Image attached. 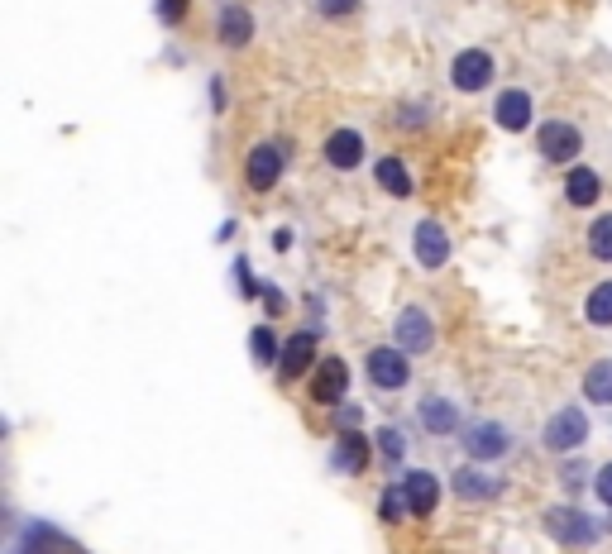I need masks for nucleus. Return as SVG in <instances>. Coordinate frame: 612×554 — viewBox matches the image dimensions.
<instances>
[{
    "mask_svg": "<svg viewBox=\"0 0 612 554\" xmlns=\"http://www.w3.org/2000/svg\"><path fill=\"white\" fill-rule=\"evenodd\" d=\"M412 249H416V263H421V268H440V263L450 258V239H445V230H440L436 220H421Z\"/></svg>",
    "mask_w": 612,
    "mask_h": 554,
    "instance_id": "1a4fd4ad",
    "label": "nucleus"
},
{
    "mask_svg": "<svg viewBox=\"0 0 612 554\" xmlns=\"http://www.w3.org/2000/svg\"><path fill=\"white\" fill-rule=\"evenodd\" d=\"M364 464H369V445H364V435H354V430H345V440L335 445V469H345V473H364Z\"/></svg>",
    "mask_w": 612,
    "mask_h": 554,
    "instance_id": "f3484780",
    "label": "nucleus"
},
{
    "mask_svg": "<svg viewBox=\"0 0 612 554\" xmlns=\"http://www.w3.org/2000/svg\"><path fill=\"white\" fill-rule=\"evenodd\" d=\"M589 254L598 263H612V215H598L589 225Z\"/></svg>",
    "mask_w": 612,
    "mask_h": 554,
    "instance_id": "5701e85b",
    "label": "nucleus"
},
{
    "mask_svg": "<svg viewBox=\"0 0 612 554\" xmlns=\"http://www.w3.org/2000/svg\"><path fill=\"white\" fill-rule=\"evenodd\" d=\"M402 488H407V497H412V512H416V516L436 512V502H440V483H436V478H431L426 469H412L407 478H402Z\"/></svg>",
    "mask_w": 612,
    "mask_h": 554,
    "instance_id": "2eb2a0df",
    "label": "nucleus"
},
{
    "mask_svg": "<svg viewBox=\"0 0 612 554\" xmlns=\"http://www.w3.org/2000/svg\"><path fill=\"white\" fill-rule=\"evenodd\" d=\"M584 397L598 406H612V359H598L584 373Z\"/></svg>",
    "mask_w": 612,
    "mask_h": 554,
    "instance_id": "a211bd4d",
    "label": "nucleus"
},
{
    "mask_svg": "<svg viewBox=\"0 0 612 554\" xmlns=\"http://www.w3.org/2000/svg\"><path fill=\"white\" fill-rule=\"evenodd\" d=\"M579 149H584V134L569 125V120H550V125H541V153H546L550 163H574Z\"/></svg>",
    "mask_w": 612,
    "mask_h": 554,
    "instance_id": "20e7f679",
    "label": "nucleus"
},
{
    "mask_svg": "<svg viewBox=\"0 0 612 554\" xmlns=\"http://www.w3.org/2000/svg\"><path fill=\"white\" fill-rule=\"evenodd\" d=\"M416 416H421V426L431 430V435H450V430H459V411L445 402V397H421Z\"/></svg>",
    "mask_w": 612,
    "mask_h": 554,
    "instance_id": "4468645a",
    "label": "nucleus"
},
{
    "mask_svg": "<svg viewBox=\"0 0 612 554\" xmlns=\"http://www.w3.org/2000/svg\"><path fill=\"white\" fill-rule=\"evenodd\" d=\"M369 378H373V387H407V378H412L407 354H397V349H373L369 354Z\"/></svg>",
    "mask_w": 612,
    "mask_h": 554,
    "instance_id": "6e6552de",
    "label": "nucleus"
},
{
    "mask_svg": "<svg viewBox=\"0 0 612 554\" xmlns=\"http://www.w3.org/2000/svg\"><path fill=\"white\" fill-rule=\"evenodd\" d=\"M249 344H254V363H263V368H268L273 359H283V354H278V340H273V330H268V325H259V330L249 335Z\"/></svg>",
    "mask_w": 612,
    "mask_h": 554,
    "instance_id": "393cba45",
    "label": "nucleus"
},
{
    "mask_svg": "<svg viewBox=\"0 0 612 554\" xmlns=\"http://www.w3.org/2000/svg\"><path fill=\"white\" fill-rule=\"evenodd\" d=\"M249 39H254L249 10H244V5H225V15H220V43H225V48H244Z\"/></svg>",
    "mask_w": 612,
    "mask_h": 554,
    "instance_id": "dca6fc26",
    "label": "nucleus"
},
{
    "mask_svg": "<svg viewBox=\"0 0 612 554\" xmlns=\"http://www.w3.org/2000/svg\"><path fill=\"white\" fill-rule=\"evenodd\" d=\"M565 196L574 206H593V201H598V177H593L589 168H574L565 182Z\"/></svg>",
    "mask_w": 612,
    "mask_h": 554,
    "instance_id": "aec40b11",
    "label": "nucleus"
},
{
    "mask_svg": "<svg viewBox=\"0 0 612 554\" xmlns=\"http://www.w3.org/2000/svg\"><path fill=\"white\" fill-rule=\"evenodd\" d=\"M378 187L393 196H412V177H407V168H402L397 158H383V163H378Z\"/></svg>",
    "mask_w": 612,
    "mask_h": 554,
    "instance_id": "412c9836",
    "label": "nucleus"
},
{
    "mask_svg": "<svg viewBox=\"0 0 612 554\" xmlns=\"http://www.w3.org/2000/svg\"><path fill=\"white\" fill-rule=\"evenodd\" d=\"M593 492H598V497H603V502L612 507V464H603V469H598V478H593Z\"/></svg>",
    "mask_w": 612,
    "mask_h": 554,
    "instance_id": "cd10ccee",
    "label": "nucleus"
},
{
    "mask_svg": "<svg viewBox=\"0 0 612 554\" xmlns=\"http://www.w3.org/2000/svg\"><path fill=\"white\" fill-rule=\"evenodd\" d=\"M378 449H383L388 459H402V435H397V430L388 426V430H383V435H378Z\"/></svg>",
    "mask_w": 612,
    "mask_h": 554,
    "instance_id": "bb28decb",
    "label": "nucleus"
},
{
    "mask_svg": "<svg viewBox=\"0 0 612 554\" xmlns=\"http://www.w3.org/2000/svg\"><path fill=\"white\" fill-rule=\"evenodd\" d=\"M584 316L593 320V325H612V282H598L589 292V301H584Z\"/></svg>",
    "mask_w": 612,
    "mask_h": 554,
    "instance_id": "4be33fe9",
    "label": "nucleus"
},
{
    "mask_svg": "<svg viewBox=\"0 0 612 554\" xmlns=\"http://www.w3.org/2000/svg\"><path fill=\"white\" fill-rule=\"evenodd\" d=\"M397 344H402L407 354H426V349L436 344V325H431V316H426L421 306H407V311L397 316Z\"/></svg>",
    "mask_w": 612,
    "mask_h": 554,
    "instance_id": "39448f33",
    "label": "nucleus"
},
{
    "mask_svg": "<svg viewBox=\"0 0 612 554\" xmlns=\"http://www.w3.org/2000/svg\"><path fill=\"white\" fill-rule=\"evenodd\" d=\"M354 0H321V15H350Z\"/></svg>",
    "mask_w": 612,
    "mask_h": 554,
    "instance_id": "c756f323",
    "label": "nucleus"
},
{
    "mask_svg": "<svg viewBox=\"0 0 612 554\" xmlns=\"http://www.w3.org/2000/svg\"><path fill=\"white\" fill-rule=\"evenodd\" d=\"M450 82L459 91H483V86L493 82V58L483 48H464L455 63H450Z\"/></svg>",
    "mask_w": 612,
    "mask_h": 554,
    "instance_id": "7ed1b4c3",
    "label": "nucleus"
},
{
    "mask_svg": "<svg viewBox=\"0 0 612 554\" xmlns=\"http://www.w3.org/2000/svg\"><path fill=\"white\" fill-rule=\"evenodd\" d=\"M455 492L469 497V502H488V497H498V483L483 478L479 469H455Z\"/></svg>",
    "mask_w": 612,
    "mask_h": 554,
    "instance_id": "6ab92c4d",
    "label": "nucleus"
},
{
    "mask_svg": "<svg viewBox=\"0 0 612 554\" xmlns=\"http://www.w3.org/2000/svg\"><path fill=\"white\" fill-rule=\"evenodd\" d=\"M350 392V368H345V359H321L316 363V378H311V397L316 402H340Z\"/></svg>",
    "mask_w": 612,
    "mask_h": 554,
    "instance_id": "0eeeda50",
    "label": "nucleus"
},
{
    "mask_svg": "<svg viewBox=\"0 0 612 554\" xmlns=\"http://www.w3.org/2000/svg\"><path fill=\"white\" fill-rule=\"evenodd\" d=\"M459 435H464L469 459H503L507 445H512V435L503 426H493V421H474V426H464Z\"/></svg>",
    "mask_w": 612,
    "mask_h": 554,
    "instance_id": "f03ea898",
    "label": "nucleus"
},
{
    "mask_svg": "<svg viewBox=\"0 0 612 554\" xmlns=\"http://www.w3.org/2000/svg\"><path fill=\"white\" fill-rule=\"evenodd\" d=\"M316 359V335H292L283 344V359H278V373H283L287 383H297L306 373V363Z\"/></svg>",
    "mask_w": 612,
    "mask_h": 554,
    "instance_id": "ddd939ff",
    "label": "nucleus"
},
{
    "mask_svg": "<svg viewBox=\"0 0 612 554\" xmlns=\"http://www.w3.org/2000/svg\"><path fill=\"white\" fill-rule=\"evenodd\" d=\"M244 172H249V187H254V192H268V187L283 177V153L273 149V144H259V149L249 153V168Z\"/></svg>",
    "mask_w": 612,
    "mask_h": 554,
    "instance_id": "9b49d317",
    "label": "nucleus"
},
{
    "mask_svg": "<svg viewBox=\"0 0 612 554\" xmlns=\"http://www.w3.org/2000/svg\"><path fill=\"white\" fill-rule=\"evenodd\" d=\"M493 120H498L507 134H522V129L531 125V96H526L522 86L503 91V96H498V106H493Z\"/></svg>",
    "mask_w": 612,
    "mask_h": 554,
    "instance_id": "9d476101",
    "label": "nucleus"
},
{
    "mask_svg": "<svg viewBox=\"0 0 612 554\" xmlns=\"http://www.w3.org/2000/svg\"><path fill=\"white\" fill-rule=\"evenodd\" d=\"M359 158H364V139H359L354 129H335V134L326 139V163L330 168L350 172V168H359Z\"/></svg>",
    "mask_w": 612,
    "mask_h": 554,
    "instance_id": "f8f14e48",
    "label": "nucleus"
},
{
    "mask_svg": "<svg viewBox=\"0 0 612 554\" xmlns=\"http://www.w3.org/2000/svg\"><path fill=\"white\" fill-rule=\"evenodd\" d=\"M546 531L560 540V545H593V521L579 507H555L546 516Z\"/></svg>",
    "mask_w": 612,
    "mask_h": 554,
    "instance_id": "423d86ee",
    "label": "nucleus"
},
{
    "mask_svg": "<svg viewBox=\"0 0 612 554\" xmlns=\"http://www.w3.org/2000/svg\"><path fill=\"white\" fill-rule=\"evenodd\" d=\"M584 469H589V464H579V459H569L565 469H560V483H565V488H584Z\"/></svg>",
    "mask_w": 612,
    "mask_h": 554,
    "instance_id": "a878e982",
    "label": "nucleus"
},
{
    "mask_svg": "<svg viewBox=\"0 0 612 554\" xmlns=\"http://www.w3.org/2000/svg\"><path fill=\"white\" fill-rule=\"evenodd\" d=\"M158 10H163V20L177 24L182 20V10H187V0H158Z\"/></svg>",
    "mask_w": 612,
    "mask_h": 554,
    "instance_id": "c85d7f7f",
    "label": "nucleus"
},
{
    "mask_svg": "<svg viewBox=\"0 0 612 554\" xmlns=\"http://www.w3.org/2000/svg\"><path fill=\"white\" fill-rule=\"evenodd\" d=\"M402 512H412V497H407V488H388L383 497H378V516H383V521H397Z\"/></svg>",
    "mask_w": 612,
    "mask_h": 554,
    "instance_id": "b1692460",
    "label": "nucleus"
},
{
    "mask_svg": "<svg viewBox=\"0 0 612 554\" xmlns=\"http://www.w3.org/2000/svg\"><path fill=\"white\" fill-rule=\"evenodd\" d=\"M550 449H560V454H569V449H579L584 440H589V416L579 411V406H560L555 416L546 421V435H541Z\"/></svg>",
    "mask_w": 612,
    "mask_h": 554,
    "instance_id": "f257e3e1",
    "label": "nucleus"
}]
</instances>
